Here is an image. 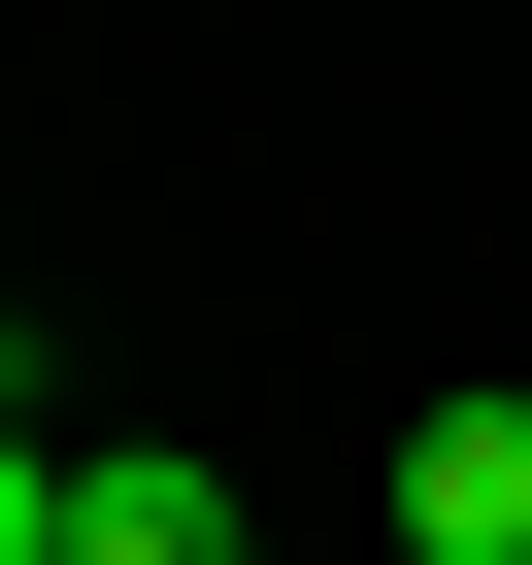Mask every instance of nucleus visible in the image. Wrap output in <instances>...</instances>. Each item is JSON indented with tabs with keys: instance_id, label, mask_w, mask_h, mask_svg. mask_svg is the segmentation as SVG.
I'll list each match as a JSON object with an SVG mask.
<instances>
[{
	"instance_id": "f257e3e1",
	"label": "nucleus",
	"mask_w": 532,
	"mask_h": 565,
	"mask_svg": "<svg viewBox=\"0 0 532 565\" xmlns=\"http://www.w3.org/2000/svg\"><path fill=\"white\" fill-rule=\"evenodd\" d=\"M0 565H233V466L200 433H34L0 466Z\"/></svg>"
},
{
	"instance_id": "f03ea898",
	"label": "nucleus",
	"mask_w": 532,
	"mask_h": 565,
	"mask_svg": "<svg viewBox=\"0 0 532 565\" xmlns=\"http://www.w3.org/2000/svg\"><path fill=\"white\" fill-rule=\"evenodd\" d=\"M400 565H532V366H466L400 433Z\"/></svg>"
}]
</instances>
